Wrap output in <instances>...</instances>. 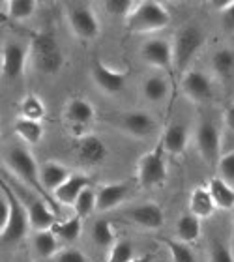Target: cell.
Here are the masks:
<instances>
[{
	"mask_svg": "<svg viewBox=\"0 0 234 262\" xmlns=\"http://www.w3.org/2000/svg\"><path fill=\"white\" fill-rule=\"evenodd\" d=\"M0 193L8 199V217L0 223V236L4 246H13L17 242H21L27 236L30 229V219H28L27 206L23 204V199L11 189L4 180L0 182Z\"/></svg>",
	"mask_w": 234,
	"mask_h": 262,
	"instance_id": "6da1fadb",
	"label": "cell"
},
{
	"mask_svg": "<svg viewBox=\"0 0 234 262\" xmlns=\"http://www.w3.org/2000/svg\"><path fill=\"white\" fill-rule=\"evenodd\" d=\"M28 51H30V64L41 75H56L64 68V51L51 32L34 34Z\"/></svg>",
	"mask_w": 234,
	"mask_h": 262,
	"instance_id": "7a4b0ae2",
	"label": "cell"
},
{
	"mask_svg": "<svg viewBox=\"0 0 234 262\" xmlns=\"http://www.w3.org/2000/svg\"><path fill=\"white\" fill-rule=\"evenodd\" d=\"M171 13L161 2L142 0L137 2L135 10L125 19V28L133 34H150L169 27Z\"/></svg>",
	"mask_w": 234,
	"mask_h": 262,
	"instance_id": "3957f363",
	"label": "cell"
},
{
	"mask_svg": "<svg viewBox=\"0 0 234 262\" xmlns=\"http://www.w3.org/2000/svg\"><path fill=\"white\" fill-rule=\"evenodd\" d=\"M64 13L75 38L82 39V41H92V39H96L99 36L101 25H99L96 11L88 4L70 2V4H66Z\"/></svg>",
	"mask_w": 234,
	"mask_h": 262,
	"instance_id": "277c9868",
	"label": "cell"
},
{
	"mask_svg": "<svg viewBox=\"0 0 234 262\" xmlns=\"http://www.w3.org/2000/svg\"><path fill=\"white\" fill-rule=\"evenodd\" d=\"M6 165L25 186H28L30 189H36L39 195H47L41 187V182H39V167L36 165L32 154L28 152L27 148L11 146L6 152Z\"/></svg>",
	"mask_w": 234,
	"mask_h": 262,
	"instance_id": "5b68a950",
	"label": "cell"
},
{
	"mask_svg": "<svg viewBox=\"0 0 234 262\" xmlns=\"http://www.w3.org/2000/svg\"><path fill=\"white\" fill-rule=\"evenodd\" d=\"M163 146L159 142L158 146L144 154L139 163H137V182L144 189H154V187L163 186L167 180V163L163 158Z\"/></svg>",
	"mask_w": 234,
	"mask_h": 262,
	"instance_id": "8992f818",
	"label": "cell"
},
{
	"mask_svg": "<svg viewBox=\"0 0 234 262\" xmlns=\"http://www.w3.org/2000/svg\"><path fill=\"white\" fill-rule=\"evenodd\" d=\"M204 43V34L195 25H187V27L180 28L178 34L175 36L173 41V66L176 70H185L197 51L201 49Z\"/></svg>",
	"mask_w": 234,
	"mask_h": 262,
	"instance_id": "52a82bcc",
	"label": "cell"
},
{
	"mask_svg": "<svg viewBox=\"0 0 234 262\" xmlns=\"http://www.w3.org/2000/svg\"><path fill=\"white\" fill-rule=\"evenodd\" d=\"M30 60V51L28 47L15 41L4 45L2 49V58H0V68H2V77L8 81H17L21 79L27 68V62Z\"/></svg>",
	"mask_w": 234,
	"mask_h": 262,
	"instance_id": "ba28073f",
	"label": "cell"
},
{
	"mask_svg": "<svg viewBox=\"0 0 234 262\" xmlns=\"http://www.w3.org/2000/svg\"><path fill=\"white\" fill-rule=\"evenodd\" d=\"M197 150L201 154V158L208 165H216L219 161V150H221V135L216 124L212 122H201L197 129Z\"/></svg>",
	"mask_w": 234,
	"mask_h": 262,
	"instance_id": "9c48e42d",
	"label": "cell"
},
{
	"mask_svg": "<svg viewBox=\"0 0 234 262\" xmlns=\"http://www.w3.org/2000/svg\"><path fill=\"white\" fill-rule=\"evenodd\" d=\"M141 58L144 64L152 66V68L167 70L173 66V45L161 38L146 39L141 45Z\"/></svg>",
	"mask_w": 234,
	"mask_h": 262,
	"instance_id": "30bf717a",
	"label": "cell"
},
{
	"mask_svg": "<svg viewBox=\"0 0 234 262\" xmlns=\"http://www.w3.org/2000/svg\"><path fill=\"white\" fill-rule=\"evenodd\" d=\"M94 84L105 94H118L125 84V73L124 71L113 70L101 60H94L92 70H90Z\"/></svg>",
	"mask_w": 234,
	"mask_h": 262,
	"instance_id": "8fae6325",
	"label": "cell"
},
{
	"mask_svg": "<svg viewBox=\"0 0 234 262\" xmlns=\"http://www.w3.org/2000/svg\"><path fill=\"white\" fill-rule=\"evenodd\" d=\"M127 217L131 223H135L137 227L146 230H158L165 223L163 210L156 202H146V204H139V206L131 208L127 212Z\"/></svg>",
	"mask_w": 234,
	"mask_h": 262,
	"instance_id": "7c38bea8",
	"label": "cell"
},
{
	"mask_svg": "<svg viewBox=\"0 0 234 262\" xmlns=\"http://www.w3.org/2000/svg\"><path fill=\"white\" fill-rule=\"evenodd\" d=\"M75 154L79 161L84 165H99L107 158V146L105 142L96 135L79 137L75 146Z\"/></svg>",
	"mask_w": 234,
	"mask_h": 262,
	"instance_id": "4fadbf2b",
	"label": "cell"
},
{
	"mask_svg": "<svg viewBox=\"0 0 234 262\" xmlns=\"http://www.w3.org/2000/svg\"><path fill=\"white\" fill-rule=\"evenodd\" d=\"M120 126L125 133H130L131 137H139V139H144V137L152 135L156 131V120L154 116L146 111H130L122 116L120 120Z\"/></svg>",
	"mask_w": 234,
	"mask_h": 262,
	"instance_id": "5bb4252c",
	"label": "cell"
},
{
	"mask_svg": "<svg viewBox=\"0 0 234 262\" xmlns=\"http://www.w3.org/2000/svg\"><path fill=\"white\" fill-rule=\"evenodd\" d=\"M182 88H184L185 96L197 103L201 101H208L212 96V82L202 71L191 70L187 71L182 79Z\"/></svg>",
	"mask_w": 234,
	"mask_h": 262,
	"instance_id": "9a60e30c",
	"label": "cell"
},
{
	"mask_svg": "<svg viewBox=\"0 0 234 262\" xmlns=\"http://www.w3.org/2000/svg\"><path fill=\"white\" fill-rule=\"evenodd\" d=\"M161 146H163L165 154L171 156H182L185 152V148L189 144V133L185 129L182 122H173L165 127L163 135H161Z\"/></svg>",
	"mask_w": 234,
	"mask_h": 262,
	"instance_id": "2e32d148",
	"label": "cell"
},
{
	"mask_svg": "<svg viewBox=\"0 0 234 262\" xmlns=\"http://www.w3.org/2000/svg\"><path fill=\"white\" fill-rule=\"evenodd\" d=\"M127 196V184L124 182H113V184H103L96 191L98 199V212H111L118 208Z\"/></svg>",
	"mask_w": 234,
	"mask_h": 262,
	"instance_id": "e0dca14e",
	"label": "cell"
},
{
	"mask_svg": "<svg viewBox=\"0 0 234 262\" xmlns=\"http://www.w3.org/2000/svg\"><path fill=\"white\" fill-rule=\"evenodd\" d=\"M70 176V169L58 161H45L39 167V182L45 193H55L62 184H66Z\"/></svg>",
	"mask_w": 234,
	"mask_h": 262,
	"instance_id": "ac0fdd59",
	"label": "cell"
},
{
	"mask_svg": "<svg viewBox=\"0 0 234 262\" xmlns=\"http://www.w3.org/2000/svg\"><path fill=\"white\" fill-rule=\"evenodd\" d=\"M66 120L70 122L73 127H84L94 120L96 109L94 105L84 98H73L68 101L64 109Z\"/></svg>",
	"mask_w": 234,
	"mask_h": 262,
	"instance_id": "d6986e66",
	"label": "cell"
},
{
	"mask_svg": "<svg viewBox=\"0 0 234 262\" xmlns=\"http://www.w3.org/2000/svg\"><path fill=\"white\" fill-rule=\"evenodd\" d=\"M27 206L28 219H30V229H34L36 232H41V230H53L55 227V213L51 212L45 201L41 199H30Z\"/></svg>",
	"mask_w": 234,
	"mask_h": 262,
	"instance_id": "ffe728a7",
	"label": "cell"
},
{
	"mask_svg": "<svg viewBox=\"0 0 234 262\" xmlns=\"http://www.w3.org/2000/svg\"><path fill=\"white\" fill-rule=\"evenodd\" d=\"M87 187H90V180H88L87 176L84 174H71L70 178L66 180V184H62V186L53 193V196H55V201L60 202V204L73 206L75 201L79 199V195H81Z\"/></svg>",
	"mask_w": 234,
	"mask_h": 262,
	"instance_id": "44dd1931",
	"label": "cell"
},
{
	"mask_svg": "<svg viewBox=\"0 0 234 262\" xmlns=\"http://www.w3.org/2000/svg\"><path fill=\"white\" fill-rule=\"evenodd\" d=\"M216 210H218V208H216V202H214L212 195H210V191H208V187L199 186L191 191L189 212L193 213V215H197V217L202 221V219L212 217Z\"/></svg>",
	"mask_w": 234,
	"mask_h": 262,
	"instance_id": "7402d4cb",
	"label": "cell"
},
{
	"mask_svg": "<svg viewBox=\"0 0 234 262\" xmlns=\"http://www.w3.org/2000/svg\"><path fill=\"white\" fill-rule=\"evenodd\" d=\"M208 191L212 195L214 202H216V208L219 210H232L234 208V187L232 184L225 182L223 178L219 176H214L208 182Z\"/></svg>",
	"mask_w": 234,
	"mask_h": 262,
	"instance_id": "603a6c76",
	"label": "cell"
},
{
	"mask_svg": "<svg viewBox=\"0 0 234 262\" xmlns=\"http://www.w3.org/2000/svg\"><path fill=\"white\" fill-rule=\"evenodd\" d=\"M202 232V225L201 219L193 215V213H184L182 217L176 221V238L184 244H195L199 238H201Z\"/></svg>",
	"mask_w": 234,
	"mask_h": 262,
	"instance_id": "cb8c5ba5",
	"label": "cell"
},
{
	"mask_svg": "<svg viewBox=\"0 0 234 262\" xmlns=\"http://www.w3.org/2000/svg\"><path fill=\"white\" fill-rule=\"evenodd\" d=\"M34 251L39 258H55L60 253V240L53 230H41L36 232L32 240Z\"/></svg>",
	"mask_w": 234,
	"mask_h": 262,
	"instance_id": "d4e9b609",
	"label": "cell"
},
{
	"mask_svg": "<svg viewBox=\"0 0 234 262\" xmlns=\"http://www.w3.org/2000/svg\"><path fill=\"white\" fill-rule=\"evenodd\" d=\"M13 131L15 135L21 139L23 142L27 144H38L41 142L45 135V129L41 126V122H34V120H27V118H19L13 124Z\"/></svg>",
	"mask_w": 234,
	"mask_h": 262,
	"instance_id": "484cf974",
	"label": "cell"
},
{
	"mask_svg": "<svg viewBox=\"0 0 234 262\" xmlns=\"http://www.w3.org/2000/svg\"><path fill=\"white\" fill-rule=\"evenodd\" d=\"M141 92L148 101L159 103V101H163V99L167 98V94H169V82L161 75H150L142 82Z\"/></svg>",
	"mask_w": 234,
	"mask_h": 262,
	"instance_id": "4316f807",
	"label": "cell"
},
{
	"mask_svg": "<svg viewBox=\"0 0 234 262\" xmlns=\"http://www.w3.org/2000/svg\"><path fill=\"white\" fill-rule=\"evenodd\" d=\"M2 6L6 8L8 17L11 21L17 23L28 21L38 11V2L36 0H10V2H4Z\"/></svg>",
	"mask_w": 234,
	"mask_h": 262,
	"instance_id": "83f0119b",
	"label": "cell"
},
{
	"mask_svg": "<svg viewBox=\"0 0 234 262\" xmlns=\"http://www.w3.org/2000/svg\"><path fill=\"white\" fill-rule=\"evenodd\" d=\"M19 113H21V118H27V120H34V122H41L45 118L44 99L39 98L38 94H27V96L21 99Z\"/></svg>",
	"mask_w": 234,
	"mask_h": 262,
	"instance_id": "f1b7e54d",
	"label": "cell"
},
{
	"mask_svg": "<svg viewBox=\"0 0 234 262\" xmlns=\"http://www.w3.org/2000/svg\"><path fill=\"white\" fill-rule=\"evenodd\" d=\"M92 242L98 247L111 249L113 244L116 242V232H115L113 223L107 221V219H98V221L92 225Z\"/></svg>",
	"mask_w": 234,
	"mask_h": 262,
	"instance_id": "f546056e",
	"label": "cell"
},
{
	"mask_svg": "<svg viewBox=\"0 0 234 262\" xmlns=\"http://www.w3.org/2000/svg\"><path fill=\"white\" fill-rule=\"evenodd\" d=\"M53 232L58 236V240L62 242H75L82 232V217L73 215V217L60 221L53 227Z\"/></svg>",
	"mask_w": 234,
	"mask_h": 262,
	"instance_id": "4dcf8cb0",
	"label": "cell"
},
{
	"mask_svg": "<svg viewBox=\"0 0 234 262\" xmlns=\"http://www.w3.org/2000/svg\"><path fill=\"white\" fill-rule=\"evenodd\" d=\"M212 68L219 79H227L234 71V51L219 49L212 56Z\"/></svg>",
	"mask_w": 234,
	"mask_h": 262,
	"instance_id": "1f68e13d",
	"label": "cell"
},
{
	"mask_svg": "<svg viewBox=\"0 0 234 262\" xmlns=\"http://www.w3.org/2000/svg\"><path fill=\"white\" fill-rule=\"evenodd\" d=\"M73 210H75V215L79 217H88L94 210H98V199H96V191L92 187H87L84 191L79 195V199L73 204Z\"/></svg>",
	"mask_w": 234,
	"mask_h": 262,
	"instance_id": "d6a6232c",
	"label": "cell"
},
{
	"mask_svg": "<svg viewBox=\"0 0 234 262\" xmlns=\"http://www.w3.org/2000/svg\"><path fill=\"white\" fill-rule=\"evenodd\" d=\"M165 246L169 249V255L173 262H197L195 255L191 251V247L187 244L180 240H165Z\"/></svg>",
	"mask_w": 234,
	"mask_h": 262,
	"instance_id": "836d02e7",
	"label": "cell"
},
{
	"mask_svg": "<svg viewBox=\"0 0 234 262\" xmlns=\"http://www.w3.org/2000/svg\"><path fill=\"white\" fill-rule=\"evenodd\" d=\"M135 258L133 246L127 240H116L113 247L109 249V257L107 262H131Z\"/></svg>",
	"mask_w": 234,
	"mask_h": 262,
	"instance_id": "e575fe53",
	"label": "cell"
},
{
	"mask_svg": "<svg viewBox=\"0 0 234 262\" xmlns=\"http://www.w3.org/2000/svg\"><path fill=\"white\" fill-rule=\"evenodd\" d=\"M103 6L107 13H111V15L127 19L131 15V11L135 10L137 2H131V0H105Z\"/></svg>",
	"mask_w": 234,
	"mask_h": 262,
	"instance_id": "d590c367",
	"label": "cell"
},
{
	"mask_svg": "<svg viewBox=\"0 0 234 262\" xmlns=\"http://www.w3.org/2000/svg\"><path fill=\"white\" fill-rule=\"evenodd\" d=\"M218 170H219V178H223L229 184H234V152L225 154V156L219 158Z\"/></svg>",
	"mask_w": 234,
	"mask_h": 262,
	"instance_id": "8d00e7d4",
	"label": "cell"
},
{
	"mask_svg": "<svg viewBox=\"0 0 234 262\" xmlns=\"http://www.w3.org/2000/svg\"><path fill=\"white\" fill-rule=\"evenodd\" d=\"M210 262H234V251L221 242H214L210 246Z\"/></svg>",
	"mask_w": 234,
	"mask_h": 262,
	"instance_id": "74e56055",
	"label": "cell"
},
{
	"mask_svg": "<svg viewBox=\"0 0 234 262\" xmlns=\"http://www.w3.org/2000/svg\"><path fill=\"white\" fill-rule=\"evenodd\" d=\"M55 262H88V258L77 249H64L55 257Z\"/></svg>",
	"mask_w": 234,
	"mask_h": 262,
	"instance_id": "f35d334b",
	"label": "cell"
},
{
	"mask_svg": "<svg viewBox=\"0 0 234 262\" xmlns=\"http://www.w3.org/2000/svg\"><path fill=\"white\" fill-rule=\"evenodd\" d=\"M221 25L229 34H234V0L229 4V8L221 13Z\"/></svg>",
	"mask_w": 234,
	"mask_h": 262,
	"instance_id": "ab89813d",
	"label": "cell"
},
{
	"mask_svg": "<svg viewBox=\"0 0 234 262\" xmlns=\"http://www.w3.org/2000/svg\"><path fill=\"white\" fill-rule=\"evenodd\" d=\"M225 126L234 131V103L230 107H227V111H225Z\"/></svg>",
	"mask_w": 234,
	"mask_h": 262,
	"instance_id": "60d3db41",
	"label": "cell"
},
{
	"mask_svg": "<svg viewBox=\"0 0 234 262\" xmlns=\"http://www.w3.org/2000/svg\"><path fill=\"white\" fill-rule=\"evenodd\" d=\"M131 262H152V255H142V257H135Z\"/></svg>",
	"mask_w": 234,
	"mask_h": 262,
	"instance_id": "b9f144b4",
	"label": "cell"
},
{
	"mask_svg": "<svg viewBox=\"0 0 234 262\" xmlns=\"http://www.w3.org/2000/svg\"><path fill=\"white\" fill-rule=\"evenodd\" d=\"M23 262H28V260H23Z\"/></svg>",
	"mask_w": 234,
	"mask_h": 262,
	"instance_id": "7bdbcfd3",
	"label": "cell"
}]
</instances>
